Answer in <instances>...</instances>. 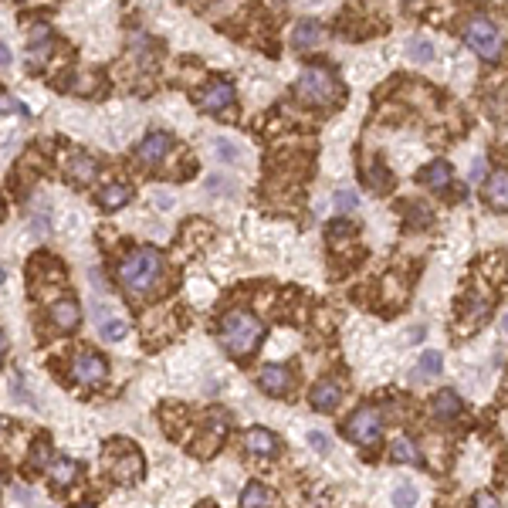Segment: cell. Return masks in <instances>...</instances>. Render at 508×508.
<instances>
[{
	"instance_id": "35",
	"label": "cell",
	"mask_w": 508,
	"mask_h": 508,
	"mask_svg": "<svg viewBox=\"0 0 508 508\" xmlns=\"http://www.w3.org/2000/svg\"><path fill=\"white\" fill-rule=\"evenodd\" d=\"M407 214L414 217V224H431V210H420V207H407Z\"/></svg>"
},
{
	"instance_id": "39",
	"label": "cell",
	"mask_w": 508,
	"mask_h": 508,
	"mask_svg": "<svg viewBox=\"0 0 508 508\" xmlns=\"http://www.w3.org/2000/svg\"><path fill=\"white\" fill-rule=\"evenodd\" d=\"M502 329H505V332H508V315H505V319H502Z\"/></svg>"
},
{
	"instance_id": "19",
	"label": "cell",
	"mask_w": 508,
	"mask_h": 508,
	"mask_svg": "<svg viewBox=\"0 0 508 508\" xmlns=\"http://www.w3.org/2000/svg\"><path fill=\"white\" fill-rule=\"evenodd\" d=\"M458 414H461V400H458L451 390H441V393L434 397V417H437V420H454Z\"/></svg>"
},
{
	"instance_id": "30",
	"label": "cell",
	"mask_w": 508,
	"mask_h": 508,
	"mask_svg": "<svg viewBox=\"0 0 508 508\" xmlns=\"http://www.w3.org/2000/svg\"><path fill=\"white\" fill-rule=\"evenodd\" d=\"M356 203H359V197L353 190H339L336 193V210H356Z\"/></svg>"
},
{
	"instance_id": "6",
	"label": "cell",
	"mask_w": 508,
	"mask_h": 508,
	"mask_svg": "<svg viewBox=\"0 0 508 508\" xmlns=\"http://www.w3.org/2000/svg\"><path fill=\"white\" fill-rule=\"evenodd\" d=\"M106 373H108V366H106V359L102 356H95V353H78V356H72V376H75L78 383H85V386H95V383H102L106 380Z\"/></svg>"
},
{
	"instance_id": "27",
	"label": "cell",
	"mask_w": 508,
	"mask_h": 508,
	"mask_svg": "<svg viewBox=\"0 0 508 508\" xmlns=\"http://www.w3.org/2000/svg\"><path fill=\"white\" fill-rule=\"evenodd\" d=\"M98 332H102V339H106V342H119V339L129 332V325H125L123 319H108V322H102V329H98Z\"/></svg>"
},
{
	"instance_id": "13",
	"label": "cell",
	"mask_w": 508,
	"mask_h": 508,
	"mask_svg": "<svg viewBox=\"0 0 508 508\" xmlns=\"http://www.w3.org/2000/svg\"><path fill=\"white\" fill-rule=\"evenodd\" d=\"M339 397H342V390H339L332 380H322V383H315L312 386V407L315 410H322V414H329V410H336L339 407Z\"/></svg>"
},
{
	"instance_id": "37",
	"label": "cell",
	"mask_w": 508,
	"mask_h": 508,
	"mask_svg": "<svg viewBox=\"0 0 508 508\" xmlns=\"http://www.w3.org/2000/svg\"><path fill=\"white\" fill-rule=\"evenodd\" d=\"M485 176V163H475V169H471V180H481Z\"/></svg>"
},
{
	"instance_id": "5",
	"label": "cell",
	"mask_w": 508,
	"mask_h": 508,
	"mask_svg": "<svg viewBox=\"0 0 508 508\" xmlns=\"http://www.w3.org/2000/svg\"><path fill=\"white\" fill-rule=\"evenodd\" d=\"M380 431H383V417H380V410H373V407H359V410L346 420V434L353 437L356 444H376Z\"/></svg>"
},
{
	"instance_id": "29",
	"label": "cell",
	"mask_w": 508,
	"mask_h": 508,
	"mask_svg": "<svg viewBox=\"0 0 508 508\" xmlns=\"http://www.w3.org/2000/svg\"><path fill=\"white\" fill-rule=\"evenodd\" d=\"M393 505H397V508H414V505H417L414 485H400V488L393 492Z\"/></svg>"
},
{
	"instance_id": "14",
	"label": "cell",
	"mask_w": 508,
	"mask_h": 508,
	"mask_svg": "<svg viewBox=\"0 0 508 508\" xmlns=\"http://www.w3.org/2000/svg\"><path fill=\"white\" fill-rule=\"evenodd\" d=\"M244 447L251 454H258V458H271L278 454V441L271 431H261V427H254V431L244 434Z\"/></svg>"
},
{
	"instance_id": "8",
	"label": "cell",
	"mask_w": 508,
	"mask_h": 508,
	"mask_svg": "<svg viewBox=\"0 0 508 508\" xmlns=\"http://www.w3.org/2000/svg\"><path fill=\"white\" fill-rule=\"evenodd\" d=\"M258 386H261L264 393H271V397H285L292 390V373L285 370V366H264L258 373Z\"/></svg>"
},
{
	"instance_id": "34",
	"label": "cell",
	"mask_w": 508,
	"mask_h": 508,
	"mask_svg": "<svg viewBox=\"0 0 508 508\" xmlns=\"http://www.w3.org/2000/svg\"><path fill=\"white\" fill-rule=\"evenodd\" d=\"M217 153L224 156V159H237V149H234L227 139H217Z\"/></svg>"
},
{
	"instance_id": "9",
	"label": "cell",
	"mask_w": 508,
	"mask_h": 508,
	"mask_svg": "<svg viewBox=\"0 0 508 508\" xmlns=\"http://www.w3.org/2000/svg\"><path fill=\"white\" fill-rule=\"evenodd\" d=\"M169 146H173V139L166 136V132H149V136L139 142V149H136V156H139V163H159L163 156L169 153Z\"/></svg>"
},
{
	"instance_id": "22",
	"label": "cell",
	"mask_w": 508,
	"mask_h": 508,
	"mask_svg": "<svg viewBox=\"0 0 508 508\" xmlns=\"http://www.w3.org/2000/svg\"><path fill=\"white\" fill-rule=\"evenodd\" d=\"M441 370H444V359H441V353H424V356H420V363H417V370H414V380L437 376Z\"/></svg>"
},
{
	"instance_id": "36",
	"label": "cell",
	"mask_w": 508,
	"mask_h": 508,
	"mask_svg": "<svg viewBox=\"0 0 508 508\" xmlns=\"http://www.w3.org/2000/svg\"><path fill=\"white\" fill-rule=\"evenodd\" d=\"M7 64H11V47L0 41V68H7Z\"/></svg>"
},
{
	"instance_id": "25",
	"label": "cell",
	"mask_w": 508,
	"mask_h": 508,
	"mask_svg": "<svg viewBox=\"0 0 508 508\" xmlns=\"http://www.w3.org/2000/svg\"><path fill=\"white\" fill-rule=\"evenodd\" d=\"M407 51H410V58H414V62H431V58H434V45L427 41V38H420V34H417V38H410Z\"/></svg>"
},
{
	"instance_id": "3",
	"label": "cell",
	"mask_w": 508,
	"mask_h": 508,
	"mask_svg": "<svg viewBox=\"0 0 508 508\" xmlns=\"http://www.w3.org/2000/svg\"><path fill=\"white\" fill-rule=\"evenodd\" d=\"M295 92H298V98H305L308 106H332L339 98V81L329 68H305L298 75Z\"/></svg>"
},
{
	"instance_id": "21",
	"label": "cell",
	"mask_w": 508,
	"mask_h": 508,
	"mask_svg": "<svg viewBox=\"0 0 508 508\" xmlns=\"http://www.w3.org/2000/svg\"><path fill=\"white\" fill-rule=\"evenodd\" d=\"M268 502H271V495H268V488L264 485H247L244 495H241V508H268Z\"/></svg>"
},
{
	"instance_id": "16",
	"label": "cell",
	"mask_w": 508,
	"mask_h": 508,
	"mask_svg": "<svg viewBox=\"0 0 508 508\" xmlns=\"http://www.w3.org/2000/svg\"><path fill=\"white\" fill-rule=\"evenodd\" d=\"M129 197H132V190L125 184H108L102 193H98V207L106 210V214H112V210H119V207H125L129 203Z\"/></svg>"
},
{
	"instance_id": "32",
	"label": "cell",
	"mask_w": 508,
	"mask_h": 508,
	"mask_svg": "<svg viewBox=\"0 0 508 508\" xmlns=\"http://www.w3.org/2000/svg\"><path fill=\"white\" fill-rule=\"evenodd\" d=\"M475 508H502L498 505V498L492 492H478L475 495Z\"/></svg>"
},
{
	"instance_id": "15",
	"label": "cell",
	"mask_w": 508,
	"mask_h": 508,
	"mask_svg": "<svg viewBox=\"0 0 508 508\" xmlns=\"http://www.w3.org/2000/svg\"><path fill=\"white\" fill-rule=\"evenodd\" d=\"M95 159L89 153H72V159H68V176L75 180V184H92L95 180Z\"/></svg>"
},
{
	"instance_id": "17",
	"label": "cell",
	"mask_w": 508,
	"mask_h": 508,
	"mask_svg": "<svg viewBox=\"0 0 508 508\" xmlns=\"http://www.w3.org/2000/svg\"><path fill=\"white\" fill-rule=\"evenodd\" d=\"M451 176H454V169H451V163H444V159H437V163H431V166L420 173V184L431 186V190H444L447 184H451Z\"/></svg>"
},
{
	"instance_id": "20",
	"label": "cell",
	"mask_w": 508,
	"mask_h": 508,
	"mask_svg": "<svg viewBox=\"0 0 508 508\" xmlns=\"http://www.w3.org/2000/svg\"><path fill=\"white\" fill-rule=\"evenodd\" d=\"M47 475H51V485H55V488H68V485L78 478V464L68 461V458H58V461L51 464Z\"/></svg>"
},
{
	"instance_id": "40",
	"label": "cell",
	"mask_w": 508,
	"mask_h": 508,
	"mask_svg": "<svg viewBox=\"0 0 508 508\" xmlns=\"http://www.w3.org/2000/svg\"><path fill=\"white\" fill-rule=\"evenodd\" d=\"M4 278H7V271H4V268H0V285H4Z\"/></svg>"
},
{
	"instance_id": "33",
	"label": "cell",
	"mask_w": 508,
	"mask_h": 508,
	"mask_svg": "<svg viewBox=\"0 0 508 508\" xmlns=\"http://www.w3.org/2000/svg\"><path fill=\"white\" fill-rule=\"evenodd\" d=\"M0 112H28V106L14 102L11 95H0Z\"/></svg>"
},
{
	"instance_id": "2",
	"label": "cell",
	"mask_w": 508,
	"mask_h": 508,
	"mask_svg": "<svg viewBox=\"0 0 508 508\" xmlns=\"http://www.w3.org/2000/svg\"><path fill=\"white\" fill-rule=\"evenodd\" d=\"M261 322L244 308H234L220 319V342L231 356H251L261 342Z\"/></svg>"
},
{
	"instance_id": "11",
	"label": "cell",
	"mask_w": 508,
	"mask_h": 508,
	"mask_svg": "<svg viewBox=\"0 0 508 508\" xmlns=\"http://www.w3.org/2000/svg\"><path fill=\"white\" fill-rule=\"evenodd\" d=\"M112 475H115V481H139V475H142V458H139L136 447L123 444V458L115 461Z\"/></svg>"
},
{
	"instance_id": "18",
	"label": "cell",
	"mask_w": 508,
	"mask_h": 508,
	"mask_svg": "<svg viewBox=\"0 0 508 508\" xmlns=\"http://www.w3.org/2000/svg\"><path fill=\"white\" fill-rule=\"evenodd\" d=\"M319 38H322V28H319V21H298L292 31V45L298 51H305V47L319 45Z\"/></svg>"
},
{
	"instance_id": "12",
	"label": "cell",
	"mask_w": 508,
	"mask_h": 508,
	"mask_svg": "<svg viewBox=\"0 0 508 508\" xmlns=\"http://www.w3.org/2000/svg\"><path fill=\"white\" fill-rule=\"evenodd\" d=\"M485 197L492 203L495 210H508V173L505 169H495L485 184Z\"/></svg>"
},
{
	"instance_id": "38",
	"label": "cell",
	"mask_w": 508,
	"mask_h": 508,
	"mask_svg": "<svg viewBox=\"0 0 508 508\" xmlns=\"http://www.w3.org/2000/svg\"><path fill=\"white\" fill-rule=\"evenodd\" d=\"M4 349H7V336L0 332V366H4Z\"/></svg>"
},
{
	"instance_id": "31",
	"label": "cell",
	"mask_w": 508,
	"mask_h": 508,
	"mask_svg": "<svg viewBox=\"0 0 508 508\" xmlns=\"http://www.w3.org/2000/svg\"><path fill=\"white\" fill-rule=\"evenodd\" d=\"M308 447H312V451H319V454H325V451H329V437L319 434V431H312L308 434Z\"/></svg>"
},
{
	"instance_id": "43",
	"label": "cell",
	"mask_w": 508,
	"mask_h": 508,
	"mask_svg": "<svg viewBox=\"0 0 508 508\" xmlns=\"http://www.w3.org/2000/svg\"><path fill=\"white\" fill-rule=\"evenodd\" d=\"M0 210H4V203H0Z\"/></svg>"
},
{
	"instance_id": "23",
	"label": "cell",
	"mask_w": 508,
	"mask_h": 508,
	"mask_svg": "<svg viewBox=\"0 0 508 508\" xmlns=\"http://www.w3.org/2000/svg\"><path fill=\"white\" fill-rule=\"evenodd\" d=\"M366 184H370L376 193H386V190H390V184H393V180H390V173H386V166L380 163V159H376V163H370V169H366Z\"/></svg>"
},
{
	"instance_id": "1",
	"label": "cell",
	"mask_w": 508,
	"mask_h": 508,
	"mask_svg": "<svg viewBox=\"0 0 508 508\" xmlns=\"http://www.w3.org/2000/svg\"><path fill=\"white\" fill-rule=\"evenodd\" d=\"M163 278V254L156 247H139L119 264V281L129 295H149Z\"/></svg>"
},
{
	"instance_id": "10",
	"label": "cell",
	"mask_w": 508,
	"mask_h": 508,
	"mask_svg": "<svg viewBox=\"0 0 508 508\" xmlns=\"http://www.w3.org/2000/svg\"><path fill=\"white\" fill-rule=\"evenodd\" d=\"M47 315H51V322L58 325L62 332H72V329H78V322H81V308H78L75 298H58Z\"/></svg>"
},
{
	"instance_id": "4",
	"label": "cell",
	"mask_w": 508,
	"mask_h": 508,
	"mask_svg": "<svg viewBox=\"0 0 508 508\" xmlns=\"http://www.w3.org/2000/svg\"><path fill=\"white\" fill-rule=\"evenodd\" d=\"M464 41H468V47H471L475 55L488 58V62H495V58L502 55V34H498V28H495L488 17H471V21L464 24Z\"/></svg>"
},
{
	"instance_id": "42",
	"label": "cell",
	"mask_w": 508,
	"mask_h": 508,
	"mask_svg": "<svg viewBox=\"0 0 508 508\" xmlns=\"http://www.w3.org/2000/svg\"><path fill=\"white\" fill-rule=\"evenodd\" d=\"M75 508H92V505H75Z\"/></svg>"
},
{
	"instance_id": "28",
	"label": "cell",
	"mask_w": 508,
	"mask_h": 508,
	"mask_svg": "<svg viewBox=\"0 0 508 508\" xmlns=\"http://www.w3.org/2000/svg\"><path fill=\"white\" fill-rule=\"evenodd\" d=\"M47 55H51V38H47V41H31V47H28V58H31V64H45Z\"/></svg>"
},
{
	"instance_id": "41",
	"label": "cell",
	"mask_w": 508,
	"mask_h": 508,
	"mask_svg": "<svg viewBox=\"0 0 508 508\" xmlns=\"http://www.w3.org/2000/svg\"><path fill=\"white\" fill-rule=\"evenodd\" d=\"M0 492H4V478H0Z\"/></svg>"
},
{
	"instance_id": "26",
	"label": "cell",
	"mask_w": 508,
	"mask_h": 508,
	"mask_svg": "<svg viewBox=\"0 0 508 508\" xmlns=\"http://www.w3.org/2000/svg\"><path fill=\"white\" fill-rule=\"evenodd\" d=\"M47 458H51V441H47V437H38L31 447V454H28V464H31V468H45Z\"/></svg>"
},
{
	"instance_id": "24",
	"label": "cell",
	"mask_w": 508,
	"mask_h": 508,
	"mask_svg": "<svg viewBox=\"0 0 508 508\" xmlns=\"http://www.w3.org/2000/svg\"><path fill=\"white\" fill-rule=\"evenodd\" d=\"M393 458L400 464H420V454H417V447L410 437H397V441H393Z\"/></svg>"
},
{
	"instance_id": "7",
	"label": "cell",
	"mask_w": 508,
	"mask_h": 508,
	"mask_svg": "<svg viewBox=\"0 0 508 508\" xmlns=\"http://www.w3.org/2000/svg\"><path fill=\"white\" fill-rule=\"evenodd\" d=\"M234 85L231 81H224V78H217V81H210L207 89H203L201 95H197V106L203 108V112H224V108L234 106Z\"/></svg>"
}]
</instances>
